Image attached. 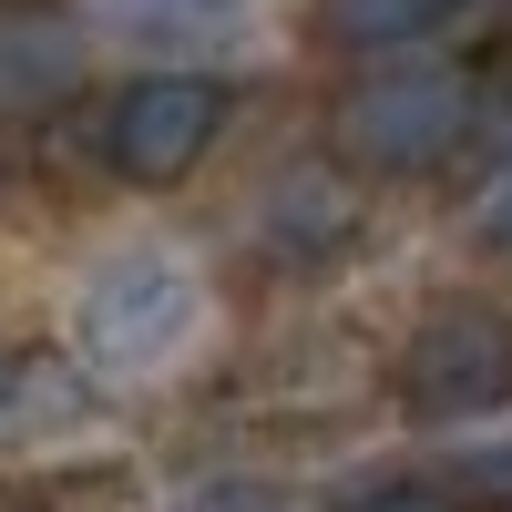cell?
<instances>
[{
    "label": "cell",
    "instance_id": "obj_7",
    "mask_svg": "<svg viewBox=\"0 0 512 512\" xmlns=\"http://www.w3.org/2000/svg\"><path fill=\"white\" fill-rule=\"evenodd\" d=\"M431 21H441V0H318V41H338L359 62H400Z\"/></svg>",
    "mask_w": 512,
    "mask_h": 512
},
{
    "label": "cell",
    "instance_id": "obj_14",
    "mask_svg": "<svg viewBox=\"0 0 512 512\" xmlns=\"http://www.w3.org/2000/svg\"><path fill=\"white\" fill-rule=\"evenodd\" d=\"M11 390H21V369H11V359H0V410H11Z\"/></svg>",
    "mask_w": 512,
    "mask_h": 512
},
{
    "label": "cell",
    "instance_id": "obj_10",
    "mask_svg": "<svg viewBox=\"0 0 512 512\" xmlns=\"http://www.w3.org/2000/svg\"><path fill=\"white\" fill-rule=\"evenodd\" d=\"M472 236H482V256H502V267H512V164L482 185V205H472Z\"/></svg>",
    "mask_w": 512,
    "mask_h": 512
},
{
    "label": "cell",
    "instance_id": "obj_11",
    "mask_svg": "<svg viewBox=\"0 0 512 512\" xmlns=\"http://www.w3.org/2000/svg\"><path fill=\"white\" fill-rule=\"evenodd\" d=\"M482 144H502V164H512V62L482 72Z\"/></svg>",
    "mask_w": 512,
    "mask_h": 512
},
{
    "label": "cell",
    "instance_id": "obj_8",
    "mask_svg": "<svg viewBox=\"0 0 512 512\" xmlns=\"http://www.w3.org/2000/svg\"><path fill=\"white\" fill-rule=\"evenodd\" d=\"M338 512H461V492L451 482H369V492H349Z\"/></svg>",
    "mask_w": 512,
    "mask_h": 512
},
{
    "label": "cell",
    "instance_id": "obj_2",
    "mask_svg": "<svg viewBox=\"0 0 512 512\" xmlns=\"http://www.w3.org/2000/svg\"><path fill=\"white\" fill-rule=\"evenodd\" d=\"M185 328H195V277H185V256H164V246H123V256H103V267L82 277L72 338H82V359L113 369V379L164 369V359L185 349Z\"/></svg>",
    "mask_w": 512,
    "mask_h": 512
},
{
    "label": "cell",
    "instance_id": "obj_1",
    "mask_svg": "<svg viewBox=\"0 0 512 512\" xmlns=\"http://www.w3.org/2000/svg\"><path fill=\"white\" fill-rule=\"evenodd\" d=\"M338 154L359 175H441L461 144H482V72H461L441 52H400L369 62L338 93Z\"/></svg>",
    "mask_w": 512,
    "mask_h": 512
},
{
    "label": "cell",
    "instance_id": "obj_12",
    "mask_svg": "<svg viewBox=\"0 0 512 512\" xmlns=\"http://www.w3.org/2000/svg\"><path fill=\"white\" fill-rule=\"evenodd\" d=\"M144 21H216V11H236V0H134Z\"/></svg>",
    "mask_w": 512,
    "mask_h": 512
},
{
    "label": "cell",
    "instance_id": "obj_15",
    "mask_svg": "<svg viewBox=\"0 0 512 512\" xmlns=\"http://www.w3.org/2000/svg\"><path fill=\"white\" fill-rule=\"evenodd\" d=\"M451 11H482V0H441V21H451Z\"/></svg>",
    "mask_w": 512,
    "mask_h": 512
},
{
    "label": "cell",
    "instance_id": "obj_5",
    "mask_svg": "<svg viewBox=\"0 0 512 512\" xmlns=\"http://www.w3.org/2000/svg\"><path fill=\"white\" fill-rule=\"evenodd\" d=\"M93 72V41L62 0H11L0 11V113L31 123V113H62Z\"/></svg>",
    "mask_w": 512,
    "mask_h": 512
},
{
    "label": "cell",
    "instance_id": "obj_4",
    "mask_svg": "<svg viewBox=\"0 0 512 512\" xmlns=\"http://www.w3.org/2000/svg\"><path fill=\"white\" fill-rule=\"evenodd\" d=\"M410 420H482L512 400V308H441L400 338Z\"/></svg>",
    "mask_w": 512,
    "mask_h": 512
},
{
    "label": "cell",
    "instance_id": "obj_13",
    "mask_svg": "<svg viewBox=\"0 0 512 512\" xmlns=\"http://www.w3.org/2000/svg\"><path fill=\"white\" fill-rule=\"evenodd\" d=\"M205 512H287V502H267V492H216Z\"/></svg>",
    "mask_w": 512,
    "mask_h": 512
},
{
    "label": "cell",
    "instance_id": "obj_3",
    "mask_svg": "<svg viewBox=\"0 0 512 512\" xmlns=\"http://www.w3.org/2000/svg\"><path fill=\"white\" fill-rule=\"evenodd\" d=\"M226 82L216 72H134L103 103V164L123 185H185L226 134Z\"/></svg>",
    "mask_w": 512,
    "mask_h": 512
},
{
    "label": "cell",
    "instance_id": "obj_6",
    "mask_svg": "<svg viewBox=\"0 0 512 512\" xmlns=\"http://www.w3.org/2000/svg\"><path fill=\"white\" fill-rule=\"evenodd\" d=\"M359 236V185L338 175V164H277L267 185H256V246L287 256V267H318Z\"/></svg>",
    "mask_w": 512,
    "mask_h": 512
},
{
    "label": "cell",
    "instance_id": "obj_9",
    "mask_svg": "<svg viewBox=\"0 0 512 512\" xmlns=\"http://www.w3.org/2000/svg\"><path fill=\"white\" fill-rule=\"evenodd\" d=\"M461 512H512V451H482V461H461L451 472Z\"/></svg>",
    "mask_w": 512,
    "mask_h": 512
}]
</instances>
